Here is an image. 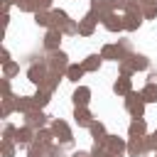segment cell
I'll return each mask as SVG.
<instances>
[{
    "instance_id": "obj_1",
    "label": "cell",
    "mask_w": 157,
    "mask_h": 157,
    "mask_svg": "<svg viewBox=\"0 0 157 157\" xmlns=\"http://www.w3.org/2000/svg\"><path fill=\"white\" fill-rule=\"evenodd\" d=\"M118 69H120L123 76H132V74H137V71H147V69H150V59H147L145 54H140V52H132V54H128L123 61H118Z\"/></svg>"
},
{
    "instance_id": "obj_2",
    "label": "cell",
    "mask_w": 157,
    "mask_h": 157,
    "mask_svg": "<svg viewBox=\"0 0 157 157\" xmlns=\"http://www.w3.org/2000/svg\"><path fill=\"white\" fill-rule=\"evenodd\" d=\"M49 128L54 130V137H56V142H59V145H64V147H71V145H74V132H71V125H69L64 118H52Z\"/></svg>"
},
{
    "instance_id": "obj_3",
    "label": "cell",
    "mask_w": 157,
    "mask_h": 157,
    "mask_svg": "<svg viewBox=\"0 0 157 157\" xmlns=\"http://www.w3.org/2000/svg\"><path fill=\"white\" fill-rule=\"evenodd\" d=\"M44 61H47L49 71H52V74H59V76H64L66 69H69V64H71V61H69V54L61 52V49H56V52H47Z\"/></svg>"
},
{
    "instance_id": "obj_4",
    "label": "cell",
    "mask_w": 157,
    "mask_h": 157,
    "mask_svg": "<svg viewBox=\"0 0 157 157\" xmlns=\"http://www.w3.org/2000/svg\"><path fill=\"white\" fill-rule=\"evenodd\" d=\"M145 98H142V93L140 91H130L128 96H125V110L132 115V118H142L145 115Z\"/></svg>"
},
{
    "instance_id": "obj_5",
    "label": "cell",
    "mask_w": 157,
    "mask_h": 157,
    "mask_svg": "<svg viewBox=\"0 0 157 157\" xmlns=\"http://www.w3.org/2000/svg\"><path fill=\"white\" fill-rule=\"evenodd\" d=\"M25 118V125L32 128V130H39V128H47V123H52V118L42 110V108H32L29 113H22Z\"/></svg>"
},
{
    "instance_id": "obj_6",
    "label": "cell",
    "mask_w": 157,
    "mask_h": 157,
    "mask_svg": "<svg viewBox=\"0 0 157 157\" xmlns=\"http://www.w3.org/2000/svg\"><path fill=\"white\" fill-rule=\"evenodd\" d=\"M47 74H49V66H47V61L44 59H34L29 66H27V78L34 83V86H42V81L47 78Z\"/></svg>"
},
{
    "instance_id": "obj_7",
    "label": "cell",
    "mask_w": 157,
    "mask_h": 157,
    "mask_svg": "<svg viewBox=\"0 0 157 157\" xmlns=\"http://www.w3.org/2000/svg\"><path fill=\"white\" fill-rule=\"evenodd\" d=\"M98 54L103 56V61H115V64L125 59V52L120 49V44H118V42H115V44H103Z\"/></svg>"
},
{
    "instance_id": "obj_8",
    "label": "cell",
    "mask_w": 157,
    "mask_h": 157,
    "mask_svg": "<svg viewBox=\"0 0 157 157\" xmlns=\"http://www.w3.org/2000/svg\"><path fill=\"white\" fill-rule=\"evenodd\" d=\"M103 147H105L108 152H113L115 157H123V155H128V142H125L123 137H118V135H108Z\"/></svg>"
},
{
    "instance_id": "obj_9",
    "label": "cell",
    "mask_w": 157,
    "mask_h": 157,
    "mask_svg": "<svg viewBox=\"0 0 157 157\" xmlns=\"http://www.w3.org/2000/svg\"><path fill=\"white\" fill-rule=\"evenodd\" d=\"M52 5H54V0H22L17 7H20V12L34 15V12H39V10H52Z\"/></svg>"
},
{
    "instance_id": "obj_10",
    "label": "cell",
    "mask_w": 157,
    "mask_h": 157,
    "mask_svg": "<svg viewBox=\"0 0 157 157\" xmlns=\"http://www.w3.org/2000/svg\"><path fill=\"white\" fill-rule=\"evenodd\" d=\"M96 25H98V17L93 12H86L81 20H78V37H91L96 32Z\"/></svg>"
},
{
    "instance_id": "obj_11",
    "label": "cell",
    "mask_w": 157,
    "mask_h": 157,
    "mask_svg": "<svg viewBox=\"0 0 157 157\" xmlns=\"http://www.w3.org/2000/svg\"><path fill=\"white\" fill-rule=\"evenodd\" d=\"M93 120H96V118H93V113L88 110V105H74V123H76L78 128H91Z\"/></svg>"
},
{
    "instance_id": "obj_12",
    "label": "cell",
    "mask_w": 157,
    "mask_h": 157,
    "mask_svg": "<svg viewBox=\"0 0 157 157\" xmlns=\"http://www.w3.org/2000/svg\"><path fill=\"white\" fill-rule=\"evenodd\" d=\"M142 22H145L142 12H123V29L125 32H137L142 27Z\"/></svg>"
},
{
    "instance_id": "obj_13",
    "label": "cell",
    "mask_w": 157,
    "mask_h": 157,
    "mask_svg": "<svg viewBox=\"0 0 157 157\" xmlns=\"http://www.w3.org/2000/svg\"><path fill=\"white\" fill-rule=\"evenodd\" d=\"M101 25H103L108 32H113V34H115V32H125V29H123V15H118L115 10L108 12V15L101 20Z\"/></svg>"
},
{
    "instance_id": "obj_14",
    "label": "cell",
    "mask_w": 157,
    "mask_h": 157,
    "mask_svg": "<svg viewBox=\"0 0 157 157\" xmlns=\"http://www.w3.org/2000/svg\"><path fill=\"white\" fill-rule=\"evenodd\" d=\"M61 37H64L61 29H47V34H44V39H42V47H44L47 52H56L59 44H61Z\"/></svg>"
},
{
    "instance_id": "obj_15",
    "label": "cell",
    "mask_w": 157,
    "mask_h": 157,
    "mask_svg": "<svg viewBox=\"0 0 157 157\" xmlns=\"http://www.w3.org/2000/svg\"><path fill=\"white\" fill-rule=\"evenodd\" d=\"M88 12H93V15L98 17V22H101L108 12H113V5H110V0H91Z\"/></svg>"
},
{
    "instance_id": "obj_16",
    "label": "cell",
    "mask_w": 157,
    "mask_h": 157,
    "mask_svg": "<svg viewBox=\"0 0 157 157\" xmlns=\"http://www.w3.org/2000/svg\"><path fill=\"white\" fill-rule=\"evenodd\" d=\"M130 91H132V78H130V76H123V74H120V76H118V78L113 81V93H115V96H123V98H125V96H128Z\"/></svg>"
},
{
    "instance_id": "obj_17",
    "label": "cell",
    "mask_w": 157,
    "mask_h": 157,
    "mask_svg": "<svg viewBox=\"0 0 157 157\" xmlns=\"http://www.w3.org/2000/svg\"><path fill=\"white\" fill-rule=\"evenodd\" d=\"M145 137H128V157H142V152L147 150Z\"/></svg>"
},
{
    "instance_id": "obj_18",
    "label": "cell",
    "mask_w": 157,
    "mask_h": 157,
    "mask_svg": "<svg viewBox=\"0 0 157 157\" xmlns=\"http://www.w3.org/2000/svg\"><path fill=\"white\" fill-rule=\"evenodd\" d=\"M15 142L20 145V147H29L32 142H34V130L32 128H27V125H22V128H17V135H15Z\"/></svg>"
},
{
    "instance_id": "obj_19",
    "label": "cell",
    "mask_w": 157,
    "mask_h": 157,
    "mask_svg": "<svg viewBox=\"0 0 157 157\" xmlns=\"http://www.w3.org/2000/svg\"><path fill=\"white\" fill-rule=\"evenodd\" d=\"M145 135H147L145 118H132V123L128 125V137H145Z\"/></svg>"
},
{
    "instance_id": "obj_20",
    "label": "cell",
    "mask_w": 157,
    "mask_h": 157,
    "mask_svg": "<svg viewBox=\"0 0 157 157\" xmlns=\"http://www.w3.org/2000/svg\"><path fill=\"white\" fill-rule=\"evenodd\" d=\"M34 25L37 27H44V29H54V15H52V10L34 12Z\"/></svg>"
},
{
    "instance_id": "obj_21",
    "label": "cell",
    "mask_w": 157,
    "mask_h": 157,
    "mask_svg": "<svg viewBox=\"0 0 157 157\" xmlns=\"http://www.w3.org/2000/svg\"><path fill=\"white\" fill-rule=\"evenodd\" d=\"M83 69H86V74H98L101 71V64H103V56L101 54H88V56H83Z\"/></svg>"
},
{
    "instance_id": "obj_22",
    "label": "cell",
    "mask_w": 157,
    "mask_h": 157,
    "mask_svg": "<svg viewBox=\"0 0 157 157\" xmlns=\"http://www.w3.org/2000/svg\"><path fill=\"white\" fill-rule=\"evenodd\" d=\"M74 105H88L91 103V88L88 86H76V91L71 93Z\"/></svg>"
},
{
    "instance_id": "obj_23",
    "label": "cell",
    "mask_w": 157,
    "mask_h": 157,
    "mask_svg": "<svg viewBox=\"0 0 157 157\" xmlns=\"http://www.w3.org/2000/svg\"><path fill=\"white\" fill-rule=\"evenodd\" d=\"M12 101H15V110L17 113H29L32 108H37L32 96H12Z\"/></svg>"
},
{
    "instance_id": "obj_24",
    "label": "cell",
    "mask_w": 157,
    "mask_h": 157,
    "mask_svg": "<svg viewBox=\"0 0 157 157\" xmlns=\"http://www.w3.org/2000/svg\"><path fill=\"white\" fill-rule=\"evenodd\" d=\"M88 130H91V137H93V142H98V145H105V137H108V132H105V125H103L101 120H93Z\"/></svg>"
},
{
    "instance_id": "obj_25",
    "label": "cell",
    "mask_w": 157,
    "mask_h": 157,
    "mask_svg": "<svg viewBox=\"0 0 157 157\" xmlns=\"http://www.w3.org/2000/svg\"><path fill=\"white\" fill-rule=\"evenodd\" d=\"M56 137H54V130L52 128H39V130H34V142L37 145H42V147H47V145H52Z\"/></svg>"
},
{
    "instance_id": "obj_26",
    "label": "cell",
    "mask_w": 157,
    "mask_h": 157,
    "mask_svg": "<svg viewBox=\"0 0 157 157\" xmlns=\"http://www.w3.org/2000/svg\"><path fill=\"white\" fill-rule=\"evenodd\" d=\"M83 74H86V69H83V64H69V69H66V78L69 81H74V83H78L81 78H83Z\"/></svg>"
},
{
    "instance_id": "obj_27",
    "label": "cell",
    "mask_w": 157,
    "mask_h": 157,
    "mask_svg": "<svg viewBox=\"0 0 157 157\" xmlns=\"http://www.w3.org/2000/svg\"><path fill=\"white\" fill-rule=\"evenodd\" d=\"M32 98H34V105H37V108H44V105H49V101H52V91L37 86V91H34Z\"/></svg>"
},
{
    "instance_id": "obj_28",
    "label": "cell",
    "mask_w": 157,
    "mask_h": 157,
    "mask_svg": "<svg viewBox=\"0 0 157 157\" xmlns=\"http://www.w3.org/2000/svg\"><path fill=\"white\" fill-rule=\"evenodd\" d=\"M140 93H142L145 103H157V83H145L140 88Z\"/></svg>"
},
{
    "instance_id": "obj_29",
    "label": "cell",
    "mask_w": 157,
    "mask_h": 157,
    "mask_svg": "<svg viewBox=\"0 0 157 157\" xmlns=\"http://www.w3.org/2000/svg\"><path fill=\"white\" fill-rule=\"evenodd\" d=\"M12 113H17V110H15V101H12V98H0V118L7 120Z\"/></svg>"
},
{
    "instance_id": "obj_30",
    "label": "cell",
    "mask_w": 157,
    "mask_h": 157,
    "mask_svg": "<svg viewBox=\"0 0 157 157\" xmlns=\"http://www.w3.org/2000/svg\"><path fill=\"white\" fill-rule=\"evenodd\" d=\"M17 147H20V145H17L15 140H2V142H0V155H2V157H15V155H17Z\"/></svg>"
},
{
    "instance_id": "obj_31",
    "label": "cell",
    "mask_w": 157,
    "mask_h": 157,
    "mask_svg": "<svg viewBox=\"0 0 157 157\" xmlns=\"http://www.w3.org/2000/svg\"><path fill=\"white\" fill-rule=\"evenodd\" d=\"M52 15H54V29H64V25L69 22V15L59 7H52Z\"/></svg>"
},
{
    "instance_id": "obj_32",
    "label": "cell",
    "mask_w": 157,
    "mask_h": 157,
    "mask_svg": "<svg viewBox=\"0 0 157 157\" xmlns=\"http://www.w3.org/2000/svg\"><path fill=\"white\" fill-rule=\"evenodd\" d=\"M59 81H61V76H59V74H52V71H49V74H47V78L42 81V88H47V91H52V93H54V91L59 88Z\"/></svg>"
},
{
    "instance_id": "obj_33",
    "label": "cell",
    "mask_w": 157,
    "mask_h": 157,
    "mask_svg": "<svg viewBox=\"0 0 157 157\" xmlns=\"http://www.w3.org/2000/svg\"><path fill=\"white\" fill-rule=\"evenodd\" d=\"M140 12L145 20H157V2H140Z\"/></svg>"
},
{
    "instance_id": "obj_34",
    "label": "cell",
    "mask_w": 157,
    "mask_h": 157,
    "mask_svg": "<svg viewBox=\"0 0 157 157\" xmlns=\"http://www.w3.org/2000/svg\"><path fill=\"white\" fill-rule=\"evenodd\" d=\"M17 74H20V64H17V61L10 59L7 64H2V76H5V78H15Z\"/></svg>"
},
{
    "instance_id": "obj_35",
    "label": "cell",
    "mask_w": 157,
    "mask_h": 157,
    "mask_svg": "<svg viewBox=\"0 0 157 157\" xmlns=\"http://www.w3.org/2000/svg\"><path fill=\"white\" fill-rule=\"evenodd\" d=\"M44 157H64V145L59 142H52L44 147Z\"/></svg>"
},
{
    "instance_id": "obj_36",
    "label": "cell",
    "mask_w": 157,
    "mask_h": 157,
    "mask_svg": "<svg viewBox=\"0 0 157 157\" xmlns=\"http://www.w3.org/2000/svg\"><path fill=\"white\" fill-rule=\"evenodd\" d=\"M61 32H64V37H76V34H78V22H76V20H69Z\"/></svg>"
},
{
    "instance_id": "obj_37",
    "label": "cell",
    "mask_w": 157,
    "mask_h": 157,
    "mask_svg": "<svg viewBox=\"0 0 157 157\" xmlns=\"http://www.w3.org/2000/svg\"><path fill=\"white\" fill-rule=\"evenodd\" d=\"M10 81H12V78H5V76H2V81H0V96H2V98H12V86H10Z\"/></svg>"
},
{
    "instance_id": "obj_38",
    "label": "cell",
    "mask_w": 157,
    "mask_h": 157,
    "mask_svg": "<svg viewBox=\"0 0 157 157\" xmlns=\"http://www.w3.org/2000/svg\"><path fill=\"white\" fill-rule=\"evenodd\" d=\"M15 135H17V128L12 123H5L2 125V140H15Z\"/></svg>"
},
{
    "instance_id": "obj_39",
    "label": "cell",
    "mask_w": 157,
    "mask_h": 157,
    "mask_svg": "<svg viewBox=\"0 0 157 157\" xmlns=\"http://www.w3.org/2000/svg\"><path fill=\"white\" fill-rule=\"evenodd\" d=\"M27 157H44V147L37 145V142H32V145L27 147Z\"/></svg>"
},
{
    "instance_id": "obj_40",
    "label": "cell",
    "mask_w": 157,
    "mask_h": 157,
    "mask_svg": "<svg viewBox=\"0 0 157 157\" xmlns=\"http://www.w3.org/2000/svg\"><path fill=\"white\" fill-rule=\"evenodd\" d=\"M118 44H120V49L125 52V56L135 52V49H132V42H130V39H118Z\"/></svg>"
},
{
    "instance_id": "obj_41",
    "label": "cell",
    "mask_w": 157,
    "mask_h": 157,
    "mask_svg": "<svg viewBox=\"0 0 157 157\" xmlns=\"http://www.w3.org/2000/svg\"><path fill=\"white\" fill-rule=\"evenodd\" d=\"M110 5H113L115 12H118V10H123V12L128 10V0H110Z\"/></svg>"
},
{
    "instance_id": "obj_42",
    "label": "cell",
    "mask_w": 157,
    "mask_h": 157,
    "mask_svg": "<svg viewBox=\"0 0 157 157\" xmlns=\"http://www.w3.org/2000/svg\"><path fill=\"white\" fill-rule=\"evenodd\" d=\"M145 142H147V147H152V150H157V130H155L152 135H147V137H145Z\"/></svg>"
},
{
    "instance_id": "obj_43",
    "label": "cell",
    "mask_w": 157,
    "mask_h": 157,
    "mask_svg": "<svg viewBox=\"0 0 157 157\" xmlns=\"http://www.w3.org/2000/svg\"><path fill=\"white\" fill-rule=\"evenodd\" d=\"M7 61H10V52L5 47H0V64H7Z\"/></svg>"
},
{
    "instance_id": "obj_44",
    "label": "cell",
    "mask_w": 157,
    "mask_h": 157,
    "mask_svg": "<svg viewBox=\"0 0 157 157\" xmlns=\"http://www.w3.org/2000/svg\"><path fill=\"white\" fill-rule=\"evenodd\" d=\"M10 7H12V0H0V10H2V15L10 12Z\"/></svg>"
},
{
    "instance_id": "obj_45",
    "label": "cell",
    "mask_w": 157,
    "mask_h": 157,
    "mask_svg": "<svg viewBox=\"0 0 157 157\" xmlns=\"http://www.w3.org/2000/svg\"><path fill=\"white\" fill-rule=\"evenodd\" d=\"M71 157H93V152H91V150H76Z\"/></svg>"
},
{
    "instance_id": "obj_46",
    "label": "cell",
    "mask_w": 157,
    "mask_h": 157,
    "mask_svg": "<svg viewBox=\"0 0 157 157\" xmlns=\"http://www.w3.org/2000/svg\"><path fill=\"white\" fill-rule=\"evenodd\" d=\"M147 83H157V71H150L147 74Z\"/></svg>"
},
{
    "instance_id": "obj_47",
    "label": "cell",
    "mask_w": 157,
    "mask_h": 157,
    "mask_svg": "<svg viewBox=\"0 0 157 157\" xmlns=\"http://www.w3.org/2000/svg\"><path fill=\"white\" fill-rule=\"evenodd\" d=\"M7 25H10V15L5 12V15H2V27H7Z\"/></svg>"
},
{
    "instance_id": "obj_48",
    "label": "cell",
    "mask_w": 157,
    "mask_h": 157,
    "mask_svg": "<svg viewBox=\"0 0 157 157\" xmlns=\"http://www.w3.org/2000/svg\"><path fill=\"white\" fill-rule=\"evenodd\" d=\"M20 2H22V0H12V5H20Z\"/></svg>"
},
{
    "instance_id": "obj_49",
    "label": "cell",
    "mask_w": 157,
    "mask_h": 157,
    "mask_svg": "<svg viewBox=\"0 0 157 157\" xmlns=\"http://www.w3.org/2000/svg\"><path fill=\"white\" fill-rule=\"evenodd\" d=\"M155 2H157V0H155Z\"/></svg>"
}]
</instances>
